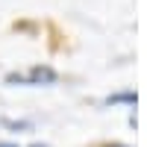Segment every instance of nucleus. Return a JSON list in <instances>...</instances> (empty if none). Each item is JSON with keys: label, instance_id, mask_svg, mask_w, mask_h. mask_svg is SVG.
<instances>
[{"label": "nucleus", "instance_id": "nucleus-6", "mask_svg": "<svg viewBox=\"0 0 147 147\" xmlns=\"http://www.w3.org/2000/svg\"><path fill=\"white\" fill-rule=\"evenodd\" d=\"M103 147H129V144H118V141H115V144H103Z\"/></svg>", "mask_w": 147, "mask_h": 147}, {"label": "nucleus", "instance_id": "nucleus-2", "mask_svg": "<svg viewBox=\"0 0 147 147\" xmlns=\"http://www.w3.org/2000/svg\"><path fill=\"white\" fill-rule=\"evenodd\" d=\"M106 103L109 106H136L138 103V94L136 91H115V94L106 97Z\"/></svg>", "mask_w": 147, "mask_h": 147}, {"label": "nucleus", "instance_id": "nucleus-5", "mask_svg": "<svg viewBox=\"0 0 147 147\" xmlns=\"http://www.w3.org/2000/svg\"><path fill=\"white\" fill-rule=\"evenodd\" d=\"M30 147H50V144H41V141H32Z\"/></svg>", "mask_w": 147, "mask_h": 147}, {"label": "nucleus", "instance_id": "nucleus-3", "mask_svg": "<svg viewBox=\"0 0 147 147\" xmlns=\"http://www.w3.org/2000/svg\"><path fill=\"white\" fill-rule=\"evenodd\" d=\"M0 124L9 129H30V121H0Z\"/></svg>", "mask_w": 147, "mask_h": 147}, {"label": "nucleus", "instance_id": "nucleus-4", "mask_svg": "<svg viewBox=\"0 0 147 147\" xmlns=\"http://www.w3.org/2000/svg\"><path fill=\"white\" fill-rule=\"evenodd\" d=\"M0 147H21V144H15V141H0Z\"/></svg>", "mask_w": 147, "mask_h": 147}, {"label": "nucleus", "instance_id": "nucleus-1", "mask_svg": "<svg viewBox=\"0 0 147 147\" xmlns=\"http://www.w3.org/2000/svg\"><path fill=\"white\" fill-rule=\"evenodd\" d=\"M59 80V74L50 65H32L27 74H6L9 85H53Z\"/></svg>", "mask_w": 147, "mask_h": 147}]
</instances>
